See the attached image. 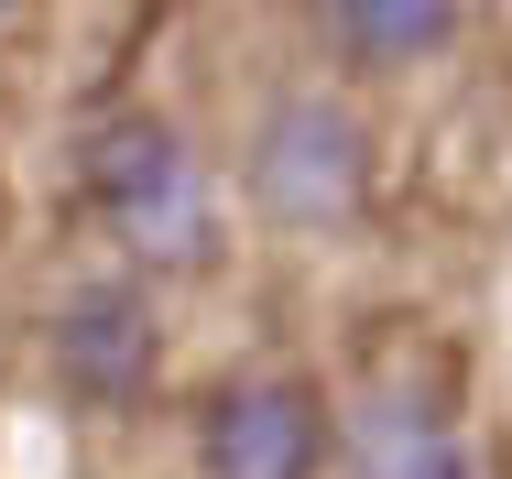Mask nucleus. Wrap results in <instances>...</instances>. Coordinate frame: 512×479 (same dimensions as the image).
I'll return each mask as SVG.
<instances>
[{"instance_id":"20e7f679","label":"nucleus","mask_w":512,"mask_h":479,"mask_svg":"<svg viewBox=\"0 0 512 479\" xmlns=\"http://www.w3.org/2000/svg\"><path fill=\"white\" fill-rule=\"evenodd\" d=\"M55 371L88 392V403H131V392L153 382V305L142 284H77L66 294V316H55Z\"/></svg>"},{"instance_id":"423d86ee","label":"nucleus","mask_w":512,"mask_h":479,"mask_svg":"<svg viewBox=\"0 0 512 479\" xmlns=\"http://www.w3.org/2000/svg\"><path fill=\"white\" fill-rule=\"evenodd\" d=\"M338 44L371 55V66H425L447 33H458V0H327Z\"/></svg>"},{"instance_id":"f257e3e1","label":"nucleus","mask_w":512,"mask_h":479,"mask_svg":"<svg viewBox=\"0 0 512 479\" xmlns=\"http://www.w3.org/2000/svg\"><path fill=\"white\" fill-rule=\"evenodd\" d=\"M88 186H99L109 240L142 262V273H186L218 251V196H207V164L186 153V131L164 120H109L99 153H88Z\"/></svg>"},{"instance_id":"f03ea898","label":"nucleus","mask_w":512,"mask_h":479,"mask_svg":"<svg viewBox=\"0 0 512 479\" xmlns=\"http://www.w3.org/2000/svg\"><path fill=\"white\" fill-rule=\"evenodd\" d=\"M251 207L262 218H284V229H338L349 207H360V175H371V153H360V120L338 109V98H284L262 131H251Z\"/></svg>"},{"instance_id":"39448f33","label":"nucleus","mask_w":512,"mask_h":479,"mask_svg":"<svg viewBox=\"0 0 512 479\" xmlns=\"http://www.w3.org/2000/svg\"><path fill=\"white\" fill-rule=\"evenodd\" d=\"M349 469L360 479H469V447H458L447 403H425V392H360L349 403Z\"/></svg>"},{"instance_id":"7ed1b4c3","label":"nucleus","mask_w":512,"mask_h":479,"mask_svg":"<svg viewBox=\"0 0 512 479\" xmlns=\"http://www.w3.org/2000/svg\"><path fill=\"white\" fill-rule=\"evenodd\" d=\"M197 447H207V479H316L327 469V414H316L306 382L251 371L207 403Z\"/></svg>"}]
</instances>
